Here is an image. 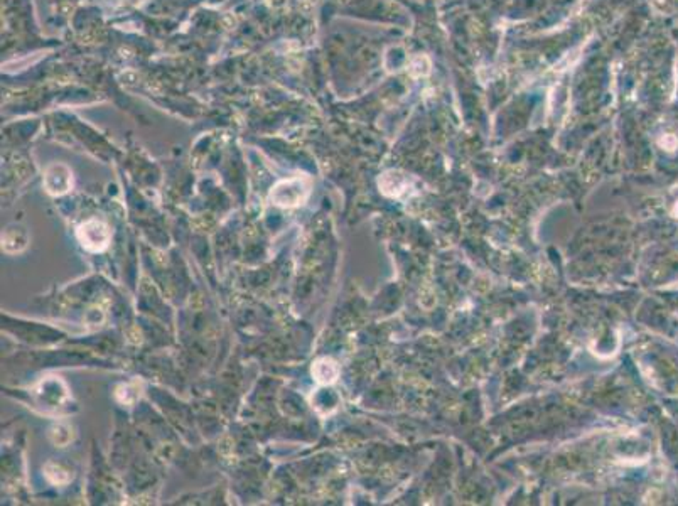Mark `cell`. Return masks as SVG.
<instances>
[{
	"label": "cell",
	"instance_id": "obj_1",
	"mask_svg": "<svg viewBox=\"0 0 678 506\" xmlns=\"http://www.w3.org/2000/svg\"><path fill=\"white\" fill-rule=\"evenodd\" d=\"M76 236L78 241L88 252H103L106 246L110 245L112 240V232H110L108 224L103 223L101 220L92 218L81 223L76 229Z\"/></svg>",
	"mask_w": 678,
	"mask_h": 506
},
{
	"label": "cell",
	"instance_id": "obj_2",
	"mask_svg": "<svg viewBox=\"0 0 678 506\" xmlns=\"http://www.w3.org/2000/svg\"><path fill=\"white\" fill-rule=\"evenodd\" d=\"M307 194H309V188L302 179H287L279 182L270 193V199L274 201L277 206L282 208H294L299 206L306 201Z\"/></svg>",
	"mask_w": 678,
	"mask_h": 506
},
{
	"label": "cell",
	"instance_id": "obj_3",
	"mask_svg": "<svg viewBox=\"0 0 678 506\" xmlns=\"http://www.w3.org/2000/svg\"><path fill=\"white\" fill-rule=\"evenodd\" d=\"M44 188L53 196H63L73 188V174L65 164H51L44 172Z\"/></svg>",
	"mask_w": 678,
	"mask_h": 506
},
{
	"label": "cell",
	"instance_id": "obj_4",
	"mask_svg": "<svg viewBox=\"0 0 678 506\" xmlns=\"http://www.w3.org/2000/svg\"><path fill=\"white\" fill-rule=\"evenodd\" d=\"M61 385L59 380H49V381H42L39 388L36 390L37 397H39V403H42L44 407L48 408H58L63 407V403L66 402L68 393L66 388L58 390V386Z\"/></svg>",
	"mask_w": 678,
	"mask_h": 506
},
{
	"label": "cell",
	"instance_id": "obj_5",
	"mask_svg": "<svg viewBox=\"0 0 678 506\" xmlns=\"http://www.w3.org/2000/svg\"><path fill=\"white\" fill-rule=\"evenodd\" d=\"M29 235L23 227H8L2 235V248L6 253H20L27 248Z\"/></svg>",
	"mask_w": 678,
	"mask_h": 506
},
{
	"label": "cell",
	"instance_id": "obj_6",
	"mask_svg": "<svg viewBox=\"0 0 678 506\" xmlns=\"http://www.w3.org/2000/svg\"><path fill=\"white\" fill-rule=\"evenodd\" d=\"M408 186V177L398 171H388L379 177V188L388 196H400Z\"/></svg>",
	"mask_w": 678,
	"mask_h": 506
},
{
	"label": "cell",
	"instance_id": "obj_7",
	"mask_svg": "<svg viewBox=\"0 0 678 506\" xmlns=\"http://www.w3.org/2000/svg\"><path fill=\"white\" fill-rule=\"evenodd\" d=\"M313 375L319 384L322 385H329L332 381H336V378L339 375V368L338 363L331 358H321L314 363L313 367Z\"/></svg>",
	"mask_w": 678,
	"mask_h": 506
},
{
	"label": "cell",
	"instance_id": "obj_8",
	"mask_svg": "<svg viewBox=\"0 0 678 506\" xmlns=\"http://www.w3.org/2000/svg\"><path fill=\"white\" fill-rule=\"evenodd\" d=\"M44 471L49 481L54 484H66L71 481L70 471H68L63 464H58V462H48L44 467Z\"/></svg>",
	"mask_w": 678,
	"mask_h": 506
},
{
	"label": "cell",
	"instance_id": "obj_9",
	"mask_svg": "<svg viewBox=\"0 0 678 506\" xmlns=\"http://www.w3.org/2000/svg\"><path fill=\"white\" fill-rule=\"evenodd\" d=\"M430 68H432V63H430V59L425 56V54H419V56L412 58L408 71H410V75L413 76V78H424V76L430 75Z\"/></svg>",
	"mask_w": 678,
	"mask_h": 506
},
{
	"label": "cell",
	"instance_id": "obj_10",
	"mask_svg": "<svg viewBox=\"0 0 678 506\" xmlns=\"http://www.w3.org/2000/svg\"><path fill=\"white\" fill-rule=\"evenodd\" d=\"M660 146H662L663 148H667V151H675L677 146H678V140H677L675 135L667 134V135H663L662 139H660Z\"/></svg>",
	"mask_w": 678,
	"mask_h": 506
}]
</instances>
